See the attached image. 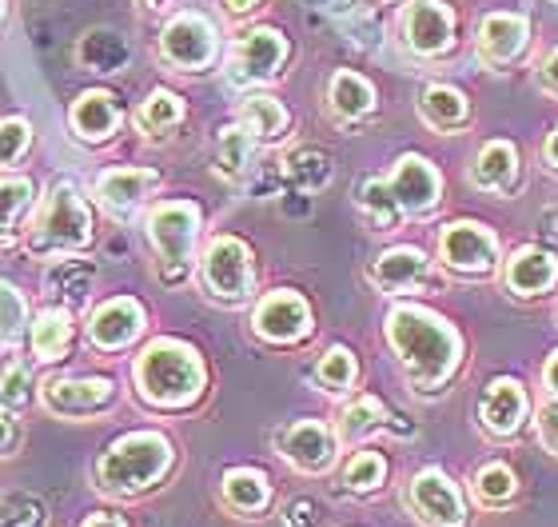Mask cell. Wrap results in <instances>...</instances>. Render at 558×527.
<instances>
[{"label": "cell", "instance_id": "obj_1", "mask_svg": "<svg viewBox=\"0 0 558 527\" xmlns=\"http://www.w3.org/2000/svg\"><path fill=\"white\" fill-rule=\"evenodd\" d=\"M387 340L399 351L415 387H439L459 363V336L423 308H396L387 316Z\"/></svg>", "mask_w": 558, "mask_h": 527}, {"label": "cell", "instance_id": "obj_2", "mask_svg": "<svg viewBox=\"0 0 558 527\" xmlns=\"http://www.w3.org/2000/svg\"><path fill=\"white\" fill-rule=\"evenodd\" d=\"M136 384L148 404L160 408H184L204 387V363L187 344L156 340L136 360Z\"/></svg>", "mask_w": 558, "mask_h": 527}, {"label": "cell", "instance_id": "obj_3", "mask_svg": "<svg viewBox=\"0 0 558 527\" xmlns=\"http://www.w3.org/2000/svg\"><path fill=\"white\" fill-rule=\"evenodd\" d=\"M168 464H172V444L160 432H132L100 456L96 483L112 495H136L160 480Z\"/></svg>", "mask_w": 558, "mask_h": 527}, {"label": "cell", "instance_id": "obj_4", "mask_svg": "<svg viewBox=\"0 0 558 527\" xmlns=\"http://www.w3.org/2000/svg\"><path fill=\"white\" fill-rule=\"evenodd\" d=\"M88 240H93V216L84 208V200L76 196L72 184H57L40 208V220H36L28 244H33V252H81V248H88Z\"/></svg>", "mask_w": 558, "mask_h": 527}, {"label": "cell", "instance_id": "obj_5", "mask_svg": "<svg viewBox=\"0 0 558 527\" xmlns=\"http://www.w3.org/2000/svg\"><path fill=\"white\" fill-rule=\"evenodd\" d=\"M199 232V208L187 200H168L160 208H151L148 216V236L156 252H160V276L168 284L184 280L187 260H192V244Z\"/></svg>", "mask_w": 558, "mask_h": 527}, {"label": "cell", "instance_id": "obj_6", "mask_svg": "<svg viewBox=\"0 0 558 527\" xmlns=\"http://www.w3.org/2000/svg\"><path fill=\"white\" fill-rule=\"evenodd\" d=\"M160 52L175 69H184V72L204 69V64H211V57H216V28H211L199 12H180V16H172V21L163 24Z\"/></svg>", "mask_w": 558, "mask_h": 527}, {"label": "cell", "instance_id": "obj_7", "mask_svg": "<svg viewBox=\"0 0 558 527\" xmlns=\"http://www.w3.org/2000/svg\"><path fill=\"white\" fill-rule=\"evenodd\" d=\"M204 284L220 300H244L252 292V256L235 236H216L204 256Z\"/></svg>", "mask_w": 558, "mask_h": 527}, {"label": "cell", "instance_id": "obj_8", "mask_svg": "<svg viewBox=\"0 0 558 527\" xmlns=\"http://www.w3.org/2000/svg\"><path fill=\"white\" fill-rule=\"evenodd\" d=\"M283 57H288V45H283V36L276 28H252V33H244L240 48H235L228 81L232 84L271 81L279 72V64H283Z\"/></svg>", "mask_w": 558, "mask_h": 527}, {"label": "cell", "instance_id": "obj_9", "mask_svg": "<svg viewBox=\"0 0 558 527\" xmlns=\"http://www.w3.org/2000/svg\"><path fill=\"white\" fill-rule=\"evenodd\" d=\"M411 504L427 524L435 527H463L466 524V507L463 495L454 492V483L442 476V471H418L415 483H411Z\"/></svg>", "mask_w": 558, "mask_h": 527}, {"label": "cell", "instance_id": "obj_10", "mask_svg": "<svg viewBox=\"0 0 558 527\" xmlns=\"http://www.w3.org/2000/svg\"><path fill=\"white\" fill-rule=\"evenodd\" d=\"M256 332L264 340L291 344L312 332V308L295 292H271L264 304L256 308Z\"/></svg>", "mask_w": 558, "mask_h": 527}, {"label": "cell", "instance_id": "obj_11", "mask_svg": "<svg viewBox=\"0 0 558 527\" xmlns=\"http://www.w3.org/2000/svg\"><path fill=\"white\" fill-rule=\"evenodd\" d=\"M442 248V260L459 272H487L499 256V244H495V236L483 228V224H447V232L439 240Z\"/></svg>", "mask_w": 558, "mask_h": 527}, {"label": "cell", "instance_id": "obj_12", "mask_svg": "<svg viewBox=\"0 0 558 527\" xmlns=\"http://www.w3.org/2000/svg\"><path fill=\"white\" fill-rule=\"evenodd\" d=\"M451 33H454V21L447 4L439 0H411L408 4V16H403V36H408V45L415 48L418 57H435L442 48L451 45Z\"/></svg>", "mask_w": 558, "mask_h": 527}, {"label": "cell", "instance_id": "obj_13", "mask_svg": "<svg viewBox=\"0 0 558 527\" xmlns=\"http://www.w3.org/2000/svg\"><path fill=\"white\" fill-rule=\"evenodd\" d=\"M144 328V308L129 296H120V300H108L93 312V324H88V336H93L96 348H108L117 351L124 344H132Z\"/></svg>", "mask_w": 558, "mask_h": 527}, {"label": "cell", "instance_id": "obj_14", "mask_svg": "<svg viewBox=\"0 0 558 527\" xmlns=\"http://www.w3.org/2000/svg\"><path fill=\"white\" fill-rule=\"evenodd\" d=\"M279 452L303 471H324L336 459V435L327 432L324 423L300 420L291 423L288 432L279 435Z\"/></svg>", "mask_w": 558, "mask_h": 527}, {"label": "cell", "instance_id": "obj_15", "mask_svg": "<svg viewBox=\"0 0 558 527\" xmlns=\"http://www.w3.org/2000/svg\"><path fill=\"white\" fill-rule=\"evenodd\" d=\"M387 188H391V196L403 212H427L439 200V172L423 156H403Z\"/></svg>", "mask_w": 558, "mask_h": 527}, {"label": "cell", "instance_id": "obj_16", "mask_svg": "<svg viewBox=\"0 0 558 527\" xmlns=\"http://www.w3.org/2000/svg\"><path fill=\"white\" fill-rule=\"evenodd\" d=\"M45 408L57 416H84V411L105 408L112 399V380H48L45 384Z\"/></svg>", "mask_w": 558, "mask_h": 527}, {"label": "cell", "instance_id": "obj_17", "mask_svg": "<svg viewBox=\"0 0 558 527\" xmlns=\"http://www.w3.org/2000/svg\"><path fill=\"white\" fill-rule=\"evenodd\" d=\"M156 184H160V176L148 168H112L96 180V196L112 212H132Z\"/></svg>", "mask_w": 558, "mask_h": 527}, {"label": "cell", "instance_id": "obj_18", "mask_svg": "<svg viewBox=\"0 0 558 527\" xmlns=\"http://www.w3.org/2000/svg\"><path fill=\"white\" fill-rule=\"evenodd\" d=\"M526 45V21L523 16H507V12H495L483 21L478 28V57L487 64H507L523 52Z\"/></svg>", "mask_w": 558, "mask_h": 527}, {"label": "cell", "instance_id": "obj_19", "mask_svg": "<svg viewBox=\"0 0 558 527\" xmlns=\"http://www.w3.org/2000/svg\"><path fill=\"white\" fill-rule=\"evenodd\" d=\"M478 416H483V428L495 435H507L519 428V420L526 416V392L514 380H495V384L487 387V396H483V408H478Z\"/></svg>", "mask_w": 558, "mask_h": 527}, {"label": "cell", "instance_id": "obj_20", "mask_svg": "<svg viewBox=\"0 0 558 527\" xmlns=\"http://www.w3.org/2000/svg\"><path fill=\"white\" fill-rule=\"evenodd\" d=\"M555 280H558V260L550 252H543V248H519L511 256V264H507V284L519 296L547 292Z\"/></svg>", "mask_w": 558, "mask_h": 527}, {"label": "cell", "instance_id": "obj_21", "mask_svg": "<svg viewBox=\"0 0 558 527\" xmlns=\"http://www.w3.org/2000/svg\"><path fill=\"white\" fill-rule=\"evenodd\" d=\"M427 256L423 252H415V248H391V252H384V256L375 260V284L379 288H391V292H403V288H415V284L427 280Z\"/></svg>", "mask_w": 558, "mask_h": 527}, {"label": "cell", "instance_id": "obj_22", "mask_svg": "<svg viewBox=\"0 0 558 527\" xmlns=\"http://www.w3.org/2000/svg\"><path fill=\"white\" fill-rule=\"evenodd\" d=\"M72 132L84 136V141H108L120 124V108L112 105L108 93H84L69 112Z\"/></svg>", "mask_w": 558, "mask_h": 527}, {"label": "cell", "instance_id": "obj_23", "mask_svg": "<svg viewBox=\"0 0 558 527\" xmlns=\"http://www.w3.org/2000/svg\"><path fill=\"white\" fill-rule=\"evenodd\" d=\"M76 60H81L88 72H120L129 64V45H124V36L112 33V28H93V33H84V40L76 45Z\"/></svg>", "mask_w": 558, "mask_h": 527}, {"label": "cell", "instance_id": "obj_24", "mask_svg": "<svg viewBox=\"0 0 558 527\" xmlns=\"http://www.w3.org/2000/svg\"><path fill=\"white\" fill-rule=\"evenodd\" d=\"M327 96H331V108H336L343 120H355V117H367L375 108V88L367 81H363L360 72H336L331 76V88H327Z\"/></svg>", "mask_w": 558, "mask_h": 527}, {"label": "cell", "instance_id": "obj_25", "mask_svg": "<svg viewBox=\"0 0 558 527\" xmlns=\"http://www.w3.org/2000/svg\"><path fill=\"white\" fill-rule=\"evenodd\" d=\"M240 129L247 136H259V141H276L279 132L288 129V112L271 96H247L240 105Z\"/></svg>", "mask_w": 558, "mask_h": 527}, {"label": "cell", "instance_id": "obj_26", "mask_svg": "<svg viewBox=\"0 0 558 527\" xmlns=\"http://www.w3.org/2000/svg\"><path fill=\"white\" fill-rule=\"evenodd\" d=\"M514 168H519V156H514L511 144L490 141V144H483V153H478V160H475V184L502 192V188H511Z\"/></svg>", "mask_w": 558, "mask_h": 527}, {"label": "cell", "instance_id": "obj_27", "mask_svg": "<svg viewBox=\"0 0 558 527\" xmlns=\"http://www.w3.org/2000/svg\"><path fill=\"white\" fill-rule=\"evenodd\" d=\"M418 108H423V117H427L435 129H454V124H463L466 120V96L459 93V88H447V84H430V88H423Z\"/></svg>", "mask_w": 558, "mask_h": 527}, {"label": "cell", "instance_id": "obj_28", "mask_svg": "<svg viewBox=\"0 0 558 527\" xmlns=\"http://www.w3.org/2000/svg\"><path fill=\"white\" fill-rule=\"evenodd\" d=\"M223 500L235 512H259L271 500V488L259 471H228L223 476Z\"/></svg>", "mask_w": 558, "mask_h": 527}, {"label": "cell", "instance_id": "obj_29", "mask_svg": "<svg viewBox=\"0 0 558 527\" xmlns=\"http://www.w3.org/2000/svg\"><path fill=\"white\" fill-rule=\"evenodd\" d=\"M72 340V320L69 312H45V316L33 324V351L40 360H57L64 356Z\"/></svg>", "mask_w": 558, "mask_h": 527}, {"label": "cell", "instance_id": "obj_30", "mask_svg": "<svg viewBox=\"0 0 558 527\" xmlns=\"http://www.w3.org/2000/svg\"><path fill=\"white\" fill-rule=\"evenodd\" d=\"M184 117V105H180V96L175 93H151L148 100H144V108H140V124L148 132H163L172 129L175 120Z\"/></svg>", "mask_w": 558, "mask_h": 527}, {"label": "cell", "instance_id": "obj_31", "mask_svg": "<svg viewBox=\"0 0 558 527\" xmlns=\"http://www.w3.org/2000/svg\"><path fill=\"white\" fill-rule=\"evenodd\" d=\"M28 324V308L12 284H0V344H16Z\"/></svg>", "mask_w": 558, "mask_h": 527}, {"label": "cell", "instance_id": "obj_32", "mask_svg": "<svg viewBox=\"0 0 558 527\" xmlns=\"http://www.w3.org/2000/svg\"><path fill=\"white\" fill-rule=\"evenodd\" d=\"M247 156H252V136L244 129H223L220 153H216L220 176H240L247 168Z\"/></svg>", "mask_w": 558, "mask_h": 527}, {"label": "cell", "instance_id": "obj_33", "mask_svg": "<svg viewBox=\"0 0 558 527\" xmlns=\"http://www.w3.org/2000/svg\"><path fill=\"white\" fill-rule=\"evenodd\" d=\"M384 476H387L384 456H375V452H360V456L348 464V471H343V483H348L351 492H372V488L384 483Z\"/></svg>", "mask_w": 558, "mask_h": 527}, {"label": "cell", "instance_id": "obj_34", "mask_svg": "<svg viewBox=\"0 0 558 527\" xmlns=\"http://www.w3.org/2000/svg\"><path fill=\"white\" fill-rule=\"evenodd\" d=\"M379 420H384V408H379L372 396L355 399V404L343 411V420H339V435H343V440H360V435L375 432V428H379Z\"/></svg>", "mask_w": 558, "mask_h": 527}, {"label": "cell", "instance_id": "obj_35", "mask_svg": "<svg viewBox=\"0 0 558 527\" xmlns=\"http://www.w3.org/2000/svg\"><path fill=\"white\" fill-rule=\"evenodd\" d=\"M360 204L372 212V220L379 224V228H391V224L399 220V204L384 180H367V184L360 188Z\"/></svg>", "mask_w": 558, "mask_h": 527}, {"label": "cell", "instance_id": "obj_36", "mask_svg": "<svg viewBox=\"0 0 558 527\" xmlns=\"http://www.w3.org/2000/svg\"><path fill=\"white\" fill-rule=\"evenodd\" d=\"M288 172L295 176V184L300 188H319L331 180V160L324 153H315V148H303L288 160Z\"/></svg>", "mask_w": 558, "mask_h": 527}, {"label": "cell", "instance_id": "obj_37", "mask_svg": "<svg viewBox=\"0 0 558 527\" xmlns=\"http://www.w3.org/2000/svg\"><path fill=\"white\" fill-rule=\"evenodd\" d=\"M351 380H355V360H351L348 348H331L319 360V384L327 387V392H348Z\"/></svg>", "mask_w": 558, "mask_h": 527}, {"label": "cell", "instance_id": "obj_38", "mask_svg": "<svg viewBox=\"0 0 558 527\" xmlns=\"http://www.w3.org/2000/svg\"><path fill=\"white\" fill-rule=\"evenodd\" d=\"M478 500L483 504H502V500H511L514 495V471L507 464H487V468L478 471Z\"/></svg>", "mask_w": 558, "mask_h": 527}, {"label": "cell", "instance_id": "obj_39", "mask_svg": "<svg viewBox=\"0 0 558 527\" xmlns=\"http://www.w3.org/2000/svg\"><path fill=\"white\" fill-rule=\"evenodd\" d=\"M33 200V180H0V228H9Z\"/></svg>", "mask_w": 558, "mask_h": 527}, {"label": "cell", "instance_id": "obj_40", "mask_svg": "<svg viewBox=\"0 0 558 527\" xmlns=\"http://www.w3.org/2000/svg\"><path fill=\"white\" fill-rule=\"evenodd\" d=\"M28 141H33V132L24 120H0V168L4 165H16L24 153H28Z\"/></svg>", "mask_w": 558, "mask_h": 527}, {"label": "cell", "instance_id": "obj_41", "mask_svg": "<svg viewBox=\"0 0 558 527\" xmlns=\"http://www.w3.org/2000/svg\"><path fill=\"white\" fill-rule=\"evenodd\" d=\"M28 372L24 368H9V372L0 375V404L4 408H24L28 399H33V392H28Z\"/></svg>", "mask_w": 558, "mask_h": 527}, {"label": "cell", "instance_id": "obj_42", "mask_svg": "<svg viewBox=\"0 0 558 527\" xmlns=\"http://www.w3.org/2000/svg\"><path fill=\"white\" fill-rule=\"evenodd\" d=\"M538 84H543L547 93H558V48L543 60V69H538Z\"/></svg>", "mask_w": 558, "mask_h": 527}, {"label": "cell", "instance_id": "obj_43", "mask_svg": "<svg viewBox=\"0 0 558 527\" xmlns=\"http://www.w3.org/2000/svg\"><path fill=\"white\" fill-rule=\"evenodd\" d=\"M538 432H543V444H547L550 452H558V411H543Z\"/></svg>", "mask_w": 558, "mask_h": 527}, {"label": "cell", "instance_id": "obj_44", "mask_svg": "<svg viewBox=\"0 0 558 527\" xmlns=\"http://www.w3.org/2000/svg\"><path fill=\"white\" fill-rule=\"evenodd\" d=\"M12 447H16V428L12 420H0V456H9Z\"/></svg>", "mask_w": 558, "mask_h": 527}, {"label": "cell", "instance_id": "obj_45", "mask_svg": "<svg viewBox=\"0 0 558 527\" xmlns=\"http://www.w3.org/2000/svg\"><path fill=\"white\" fill-rule=\"evenodd\" d=\"M543 380H547V387L558 396V351L547 360V372H543Z\"/></svg>", "mask_w": 558, "mask_h": 527}, {"label": "cell", "instance_id": "obj_46", "mask_svg": "<svg viewBox=\"0 0 558 527\" xmlns=\"http://www.w3.org/2000/svg\"><path fill=\"white\" fill-rule=\"evenodd\" d=\"M81 527H124V519L120 516H88Z\"/></svg>", "mask_w": 558, "mask_h": 527}, {"label": "cell", "instance_id": "obj_47", "mask_svg": "<svg viewBox=\"0 0 558 527\" xmlns=\"http://www.w3.org/2000/svg\"><path fill=\"white\" fill-rule=\"evenodd\" d=\"M256 4L259 0H228V12H232V16H244V12H252Z\"/></svg>", "mask_w": 558, "mask_h": 527}, {"label": "cell", "instance_id": "obj_48", "mask_svg": "<svg viewBox=\"0 0 558 527\" xmlns=\"http://www.w3.org/2000/svg\"><path fill=\"white\" fill-rule=\"evenodd\" d=\"M547 160H550V168H558V132L547 141Z\"/></svg>", "mask_w": 558, "mask_h": 527}, {"label": "cell", "instance_id": "obj_49", "mask_svg": "<svg viewBox=\"0 0 558 527\" xmlns=\"http://www.w3.org/2000/svg\"><path fill=\"white\" fill-rule=\"evenodd\" d=\"M140 4H144V9H163L168 0H140Z\"/></svg>", "mask_w": 558, "mask_h": 527}, {"label": "cell", "instance_id": "obj_50", "mask_svg": "<svg viewBox=\"0 0 558 527\" xmlns=\"http://www.w3.org/2000/svg\"><path fill=\"white\" fill-rule=\"evenodd\" d=\"M0 21H4V0H0Z\"/></svg>", "mask_w": 558, "mask_h": 527}, {"label": "cell", "instance_id": "obj_51", "mask_svg": "<svg viewBox=\"0 0 558 527\" xmlns=\"http://www.w3.org/2000/svg\"><path fill=\"white\" fill-rule=\"evenodd\" d=\"M0 408H4V404H0Z\"/></svg>", "mask_w": 558, "mask_h": 527}]
</instances>
